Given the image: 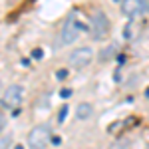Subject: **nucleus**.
Returning <instances> with one entry per match:
<instances>
[{
	"label": "nucleus",
	"mask_w": 149,
	"mask_h": 149,
	"mask_svg": "<svg viewBox=\"0 0 149 149\" xmlns=\"http://www.w3.org/2000/svg\"><path fill=\"white\" fill-rule=\"evenodd\" d=\"M52 139V129L48 123H38L28 133V147L30 149H46Z\"/></svg>",
	"instance_id": "nucleus-1"
},
{
	"label": "nucleus",
	"mask_w": 149,
	"mask_h": 149,
	"mask_svg": "<svg viewBox=\"0 0 149 149\" xmlns=\"http://www.w3.org/2000/svg\"><path fill=\"white\" fill-rule=\"evenodd\" d=\"M109 34V20L102 10L93 12L92 20H90V36L92 40H103L105 36Z\"/></svg>",
	"instance_id": "nucleus-2"
},
{
	"label": "nucleus",
	"mask_w": 149,
	"mask_h": 149,
	"mask_svg": "<svg viewBox=\"0 0 149 149\" xmlns=\"http://www.w3.org/2000/svg\"><path fill=\"white\" fill-rule=\"evenodd\" d=\"M81 30H84V24L78 20V18H68L66 22H64V26H62V34H60V38H62V44H72V42H76L78 38H80Z\"/></svg>",
	"instance_id": "nucleus-3"
},
{
	"label": "nucleus",
	"mask_w": 149,
	"mask_h": 149,
	"mask_svg": "<svg viewBox=\"0 0 149 149\" xmlns=\"http://www.w3.org/2000/svg\"><path fill=\"white\" fill-rule=\"evenodd\" d=\"M93 60V50L92 48H78V50H74L68 58V64L70 68H76V70H81L86 68V66H90Z\"/></svg>",
	"instance_id": "nucleus-4"
},
{
	"label": "nucleus",
	"mask_w": 149,
	"mask_h": 149,
	"mask_svg": "<svg viewBox=\"0 0 149 149\" xmlns=\"http://www.w3.org/2000/svg\"><path fill=\"white\" fill-rule=\"evenodd\" d=\"M147 0H123L121 2V12L129 16V18H133V16H139V14H143V12L147 10Z\"/></svg>",
	"instance_id": "nucleus-5"
},
{
	"label": "nucleus",
	"mask_w": 149,
	"mask_h": 149,
	"mask_svg": "<svg viewBox=\"0 0 149 149\" xmlns=\"http://www.w3.org/2000/svg\"><path fill=\"white\" fill-rule=\"evenodd\" d=\"M22 88L20 86H8L6 90H4V97H2V103L6 105V107H16L18 103L22 102Z\"/></svg>",
	"instance_id": "nucleus-6"
},
{
	"label": "nucleus",
	"mask_w": 149,
	"mask_h": 149,
	"mask_svg": "<svg viewBox=\"0 0 149 149\" xmlns=\"http://www.w3.org/2000/svg\"><path fill=\"white\" fill-rule=\"evenodd\" d=\"M92 113H93L92 103H80L78 109H76V117L78 119H88V117H92Z\"/></svg>",
	"instance_id": "nucleus-7"
},
{
	"label": "nucleus",
	"mask_w": 149,
	"mask_h": 149,
	"mask_svg": "<svg viewBox=\"0 0 149 149\" xmlns=\"http://www.w3.org/2000/svg\"><path fill=\"white\" fill-rule=\"evenodd\" d=\"M12 145V135L10 133H6L4 137H0V149H10Z\"/></svg>",
	"instance_id": "nucleus-8"
},
{
	"label": "nucleus",
	"mask_w": 149,
	"mask_h": 149,
	"mask_svg": "<svg viewBox=\"0 0 149 149\" xmlns=\"http://www.w3.org/2000/svg\"><path fill=\"white\" fill-rule=\"evenodd\" d=\"M113 52H115V46H109V48H105V50L102 52V60H109Z\"/></svg>",
	"instance_id": "nucleus-9"
},
{
	"label": "nucleus",
	"mask_w": 149,
	"mask_h": 149,
	"mask_svg": "<svg viewBox=\"0 0 149 149\" xmlns=\"http://www.w3.org/2000/svg\"><path fill=\"white\" fill-rule=\"evenodd\" d=\"M66 115H68V105H62V109H60V115H58V121L62 123V121L66 119Z\"/></svg>",
	"instance_id": "nucleus-10"
},
{
	"label": "nucleus",
	"mask_w": 149,
	"mask_h": 149,
	"mask_svg": "<svg viewBox=\"0 0 149 149\" xmlns=\"http://www.w3.org/2000/svg\"><path fill=\"white\" fill-rule=\"evenodd\" d=\"M4 127H6V117H4V115H0V133L4 131Z\"/></svg>",
	"instance_id": "nucleus-11"
},
{
	"label": "nucleus",
	"mask_w": 149,
	"mask_h": 149,
	"mask_svg": "<svg viewBox=\"0 0 149 149\" xmlns=\"http://www.w3.org/2000/svg\"><path fill=\"white\" fill-rule=\"evenodd\" d=\"M66 74H68L66 70H60V72L56 74V76H58V80H64V78H66Z\"/></svg>",
	"instance_id": "nucleus-12"
},
{
	"label": "nucleus",
	"mask_w": 149,
	"mask_h": 149,
	"mask_svg": "<svg viewBox=\"0 0 149 149\" xmlns=\"http://www.w3.org/2000/svg\"><path fill=\"white\" fill-rule=\"evenodd\" d=\"M60 95H62V97H70V95H72V92H70V90H62V92H60Z\"/></svg>",
	"instance_id": "nucleus-13"
},
{
	"label": "nucleus",
	"mask_w": 149,
	"mask_h": 149,
	"mask_svg": "<svg viewBox=\"0 0 149 149\" xmlns=\"http://www.w3.org/2000/svg\"><path fill=\"white\" fill-rule=\"evenodd\" d=\"M32 56H34V58H42V50H34Z\"/></svg>",
	"instance_id": "nucleus-14"
},
{
	"label": "nucleus",
	"mask_w": 149,
	"mask_h": 149,
	"mask_svg": "<svg viewBox=\"0 0 149 149\" xmlns=\"http://www.w3.org/2000/svg\"><path fill=\"white\" fill-rule=\"evenodd\" d=\"M0 93H2V81H0Z\"/></svg>",
	"instance_id": "nucleus-15"
},
{
	"label": "nucleus",
	"mask_w": 149,
	"mask_h": 149,
	"mask_svg": "<svg viewBox=\"0 0 149 149\" xmlns=\"http://www.w3.org/2000/svg\"><path fill=\"white\" fill-rule=\"evenodd\" d=\"M16 149H24V147H22V145H20V147H16Z\"/></svg>",
	"instance_id": "nucleus-16"
}]
</instances>
